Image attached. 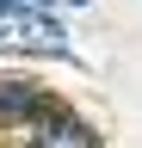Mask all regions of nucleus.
Masks as SVG:
<instances>
[{"mask_svg":"<svg viewBox=\"0 0 142 148\" xmlns=\"http://www.w3.org/2000/svg\"><path fill=\"white\" fill-rule=\"evenodd\" d=\"M0 49H12V56H68V37H62V25L49 12L0 0Z\"/></svg>","mask_w":142,"mask_h":148,"instance_id":"obj_1","label":"nucleus"},{"mask_svg":"<svg viewBox=\"0 0 142 148\" xmlns=\"http://www.w3.org/2000/svg\"><path fill=\"white\" fill-rule=\"evenodd\" d=\"M6 6H31V12H49V18H56V12H80L86 0H6Z\"/></svg>","mask_w":142,"mask_h":148,"instance_id":"obj_4","label":"nucleus"},{"mask_svg":"<svg viewBox=\"0 0 142 148\" xmlns=\"http://www.w3.org/2000/svg\"><path fill=\"white\" fill-rule=\"evenodd\" d=\"M31 148H99V142H93V130H86L80 117H68V111H37Z\"/></svg>","mask_w":142,"mask_h":148,"instance_id":"obj_2","label":"nucleus"},{"mask_svg":"<svg viewBox=\"0 0 142 148\" xmlns=\"http://www.w3.org/2000/svg\"><path fill=\"white\" fill-rule=\"evenodd\" d=\"M43 99H37V86H25V80H12V86H0V123H25V117H37Z\"/></svg>","mask_w":142,"mask_h":148,"instance_id":"obj_3","label":"nucleus"}]
</instances>
